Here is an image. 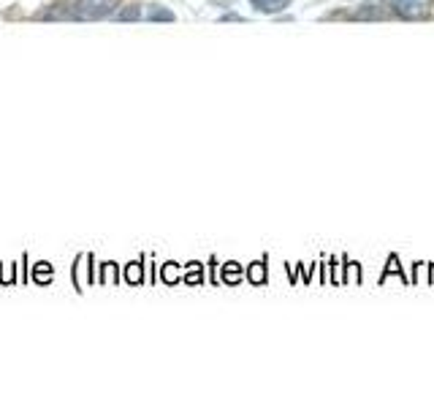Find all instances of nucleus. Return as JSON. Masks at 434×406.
<instances>
[{
    "instance_id": "nucleus-5",
    "label": "nucleus",
    "mask_w": 434,
    "mask_h": 406,
    "mask_svg": "<svg viewBox=\"0 0 434 406\" xmlns=\"http://www.w3.org/2000/svg\"><path fill=\"white\" fill-rule=\"evenodd\" d=\"M136 16H139V9H128V11L120 14V19H136Z\"/></svg>"
},
{
    "instance_id": "nucleus-3",
    "label": "nucleus",
    "mask_w": 434,
    "mask_h": 406,
    "mask_svg": "<svg viewBox=\"0 0 434 406\" xmlns=\"http://www.w3.org/2000/svg\"><path fill=\"white\" fill-rule=\"evenodd\" d=\"M250 3H252V9L261 11V14H277L282 9H288L294 0H250Z\"/></svg>"
},
{
    "instance_id": "nucleus-2",
    "label": "nucleus",
    "mask_w": 434,
    "mask_h": 406,
    "mask_svg": "<svg viewBox=\"0 0 434 406\" xmlns=\"http://www.w3.org/2000/svg\"><path fill=\"white\" fill-rule=\"evenodd\" d=\"M391 6L404 19H423L432 11L434 0H391Z\"/></svg>"
},
{
    "instance_id": "nucleus-4",
    "label": "nucleus",
    "mask_w": 434,
    "mask_h": 406,
    "mask_svg": "<svg viewBox=\"0 0 434 406\" xmlns=\"http://www.w3.org/2000/svg\"><path fill=\"white\" fill-rule=\"evenodd\" d=\"M144 16H147V19H163V22H171V19H174V14L166 11V9H150Z\"/></svg>"
},
{
    "instance_id": "nucleus-1",
    "label": "nucleus",
    "mask_w": 434,
    "mask_h": 406,
    "mask_svg": "<svg viewBox=\"0 0 434 406\" xmlns=\"http://www.w3.org/2000/svg\"><path fill=\"white\" fill-rule=\"evenodd\" d=\"M120 0H77L71 6V14L84 22H93V19H104L117 9Z\"/></svg>"
}]
</instances>
